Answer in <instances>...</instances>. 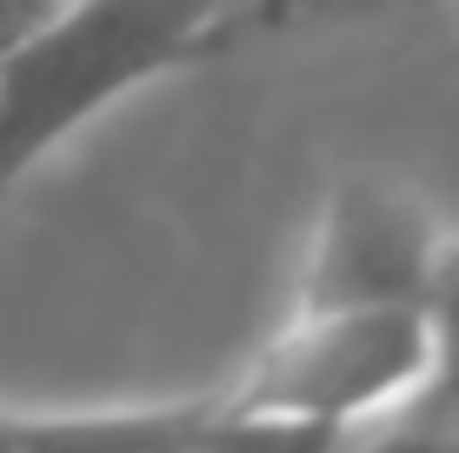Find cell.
Returning <instances> with one entry per match:
<instances>
[{"mask_svg":"<svg viewBox=\"0 0 459 453\" xmlns=\"http://www.w3.org/2000/svg\"><path fill=\"white\" fill-rule=\"evenodd\" d=\"M426 327H433V420L459 427V233H446L433 260V287H426Z\"/></svg>","mask_w":459,"mask_h":453,"instance_id":"5","label":"cell"},{"mask_svg":"<svg viewBox=\"0 0 459 453\" xmlns=\"http://www.w3.org/2000/svg\"><path fill=\"white\" fill-rule=\"evenodd\" d=\"M54 7H60V0H0V67L54 21Z\"/></svg>","mask_w":459,"mask_h":453,"instance_id":"7","label":"cell"},{"mask_svg":"<svg viewBox=\"0 0 459 453\" xmlns=\"http://www.w3.org/2000/svg\"><path fill=\"white\" fill-rule=\"evenodd\" d=\"M220 400L253 420L367 440L433 400V327L426 314H393V307L287 314L220 387Z\"/></svg>","mask_w":459,"mask_h":453,"instance_id":"2","label":"cell"},{"mask_svg":"<svg viewBox=\"0 0 459 453\" xmlns=\"http://www.w3.org/2000/svg\"><path fill=\"white\" fill-rule=\"evenodd\" d=\"M280 13L253 7H54L0 67V194L40 174L120 100L240 54Z\"/></svg>","mask_w":459,"mask_h":453,"instance_id":"1","label":"cell"},{"mask_svg":"<svg viewBox=\"0 0 459 453\" xmlns=\"http://www.w3.org/2000/svg\"><path fill=\"white\" fill-rule=\"evenodd\" d=\"M0 453H13V407L0 400Z\"/></svg>","mask_w":459,"mask_h":453,"instance_id":"8","label":"cell"},{"mask_svg":"<svg viewBox=\"0 0 459 453\" xmlns=\"http://www.w3.org/2000/svg\"><path fill=\"white\" fill-rule=\"evenodd\" d=\"M439 247L446 227L420 194L393 180H340L307 233L293 314H346V307L420 314Z\"/></svg>","mask_w":459,"mask_h":453,"instance_id":"3","label":"cell"},{"mask_svg":"<svg viewBox=\"0 0 459 453\" xmlns=\"http://www.w3.org/2000/svg\"><path fill=\"white\" fill-rule=\"evenodd\" d=\"M346 453H459V427H446V420H433V427L400 420V427H379L367 440H353Z\"/></svg>","mask_w":459,"mask_h":453,"instance_id":"6","label":"cell"},{"mask_svg":"<svg viewBox=\"0 0 459 453\" xmlns=\"http://www.w3.org/2000/svg\"><path fill=\"white\" fill-rule=\"evenodd\" d=\"M213 394L126 407H13V453H194Z\"/></svg>","mask_w":459,"mask_h":453,"instance_id":"4","label":"cell"}]
</instances>
